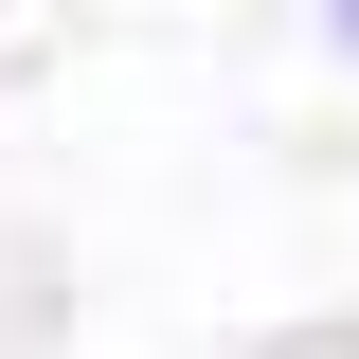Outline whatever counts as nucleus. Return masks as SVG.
Listing matches in <instances>:
<instances>
[{"label":"nucleus","instance_id":"obj_1","mask_svg":"<svg viewBox=\"0 0 359 359\" xmlns=\"http://www.w3.org/2000/svg\"><path fill=\"white\" fill-rule=\"evenodd\" d=\"M323 36H341V72H359V0H323Z\"/></svg>","mask_w":359,"mask_h":359}]
</instances>
